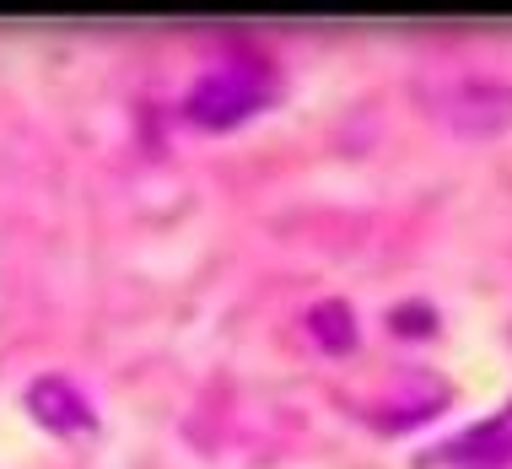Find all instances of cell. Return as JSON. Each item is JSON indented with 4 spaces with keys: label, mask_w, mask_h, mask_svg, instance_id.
<instances>
[{
    "label": "cell",
    "mask_w": 512,
    "mask_h": 469,
    "mask_svg": "<svg viewBox=\"0 0 512 469\" xmlns=\"http://www.w3.org/2000/svg\"><path fill=\"white\" fill-rule=\"evenodd\" d=\"M27 410H33L44 426L54 432H81V426H92V399L76 389L65 372H38L33 383H27Z\"/></svg>",
    "instance_id": "3"
},
{
    "label": "cell",
    "mask_w": 512,
    "mask_h": 469,
    "mask_svg": "<svg viewBox=\"0 0 512 469\" xmlns=\"http://www.w3.org/2000/svg\"><path fill=\"white\" fill-rule=\"evenodd\" d=\"M432 108L464 135H496L512 124V81L480 65H442L432 81Z\"/></svg>",
    "instance_id": "2"
},
{
    "label": "cell",
    "mask_w": 512,
    "mask_h": 469,
    "mask_svg": "<svg viewBox=\"0 0 512 469\" xmlns=\"http://www.w3.org/2000/svg\"><path fill=\"white\" fill-rule=\"evenodd\" d=\"M442 459H459V464H502L512 459V399L496 416L464 426L459 437H448L442 443Z\"/></svg>",
    "instance_id": "4"
},
{
    "label": "cell",
    "mask_w": 512,
    "mask_h": 469,
    "mask_svg": "<svg viewBox=\"0 0 512 469\" xmlns=\"http://www.w3.org/2000/svg\"><path fill=\"white\" fill-rule=\"evenodd\" d=\"M270 87H275L270 54H227V60L205 65V71L189 81L184 119L211 124V130H221V124H238L243 114H254V108L270 98Z\"/></svg>",
    "instance_id": "1"
},
{
    "label": "cell",
    "mask_w": 512,
    "mask_h": 469,
    "mask_svg": "<svg viewBox=\"0 0 512 469\" xmlns=\"http://www.w3.org/2000/svg\"><path fill=\"white\" fill-rule=\"evenodd\" d=\"M308 329H313L318 340H324L329 351L351 346V340H356V313H351V302H340V297L313 302V308H308Z\"/></svg>",
    "instance_id": "5"
}]
</instances>
